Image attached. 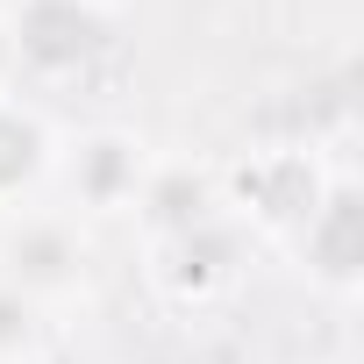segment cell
I'll use <instances>...</instances> for the list:
<instances>
[{
	"label": "cell",
	"instance_id": "7a4b0ae2",
	"mask_svg": "<svg viewBox=\"0 0 364 364\" xmlns=\"http://www.w3.org/2000/svg\"><path fill=\"white\" fill-rule=\"evenodd\" d=\"M0 279L36 307H65L72 293H86V236L72 215H43V208H15L0 229Z\"/></svg>",
	"mask_w": 364,
	"mask_h": 364
},
{
	"label": "cell",
	"instance_id": "ba28073f",
	"mask_svg": "<svg viewBox=\"0 0 364 364\" xmlns=\"http://www.w3.org/2000/svg\"><path fill=\"white\" fill-rule=\"evenodd\" d=\"M215 208H222L215 186H208V178H193L186 164H150L143 186H136V215H143L150 243H157V236H178V229H200Z\"/></svg>",
	"mask_w": 364,
	"mask_h": 364
},
{
	"label": "cell",
	"instance_id": "52a82bcc",
	"mask_svg": "<svg viewBox=\"0 0 364 364\" xmlns=\"http://www.w3.org/2000/svg\"><path fill=\"white\" fill-rule=\"evenodd\" d=\"M50 164H58V150H50L43 114L22 107V100L8 93V100H0V208L29 200L43 178H50Z\"/></svg>",
	"mask_w": 364,
	"mask_h": 364
},
{
	"label": "cell",
	"instance_id": "277c9868",
	"mask_svg": "<svg viewBox=\"0 0 364 364\" xmlns=\"http://www.w3.org/2000/svg\"><path fill=\"white\" fill-rule=\"evenodd\" d=\"M150 272H157V293L164 300H178V307H208V300H222L229 286H236V229L222 222V215H208L200 229H178V236H157L150 243Z\"/></svg>",
	"mask_w": 364,
	"mask_h": 364
},
{
	"label": "cell",
	"instance_id": "9c48e42d",
	"mask_svg": "<svg viewBox=\"0 0 364 364\" xmlns=\"http://www.w3.org/2000/svg\"><path fill=\"white\" fill-rule=\"evenodd\" d=\"M36 336H43V307L22 300L8 279H0V364H29L36 357Z\"/></svg>",
	"mask_w": 364,
	"mask_h": 364
},
{
	"label": "cell",
	"instance_id": "6da1fadb",
	"mask_svg": "<svg viewBox=\"0 0 364 364\" xmlns=\"http://www.w3.org/2000/svg\"><path fill=\"white\" fill-rule=\"evenodd\" d=\"M0 22L15 43V72H36V79H72L114 50L107 0H15V15Z\"/></svg>",
	"mask_w": 364,
	"mask_h": 364
},
{
	"label": "cell",
	"instance_id": "8992f818",
	"mask_svg": "<svg viewBox=\"0 0 364 364\" xmlns=\"http://www.w3.org/2000/svg\"><path fill=\"white\" fill-rule=\"evenodd\" d=\"M143 171H150V157H143V143H136V136H122V129L86 136V143L72 150V164H65L72 200H79V208H93V215H122V208H136Z\"/></svg>",
	"mask_w": 364,
	"mask_h": 364
},
{
	"label": "cell",
	"instance_id": "30bf717a",
	"mask_svg": "<svg viewBox=\"0 0 364 364\" xmlns=\"http://www.w3.org/2000/svg\"><path fill=\"white\" fill-rule=\"evenodd\" d=\"M15 79H22V72H15V43H8V22H0V100H8Z\"/></svg>",
	"mask_w": 364,
	"mask_h": 364
},
{
	"label": "cell",
	"instance_id": "3957f363",
	"mask_svg": "<svg viewBox=\"0 0 364 364\" xmlns=\"http://www.w3.org/2000/svg\"><path fill=\"white\" fill-rule=\"evenodd\" d=\"M321 193H328V171L314 164V150H257L229 178V208L243 222H257L264 236H300V222L321 208Z\"/></svg>",
	"mask_w": 364,
	"mask_h": 364
},
{
	"label": "cell",
	"instance_id": "5b68a950",
	"mask_svg": "<svg viewBox=\"0 0 364 364\" xmlns=\"http://www.w3.org/2000/svg\"><path fill=\"white\" fill-rule=\"evenodd\" d=\"M300 264H307V279L314 286H328V293H357V279H364V200H357V186L350 178H328V193H321V208L300 222Z\"/></svg>",
	"mask_w": 364,
	"mask_h": 364
}]
</instances>
